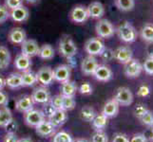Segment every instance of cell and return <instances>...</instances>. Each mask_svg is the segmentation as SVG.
Listing matches in <instances>:
<instances>
[{"label": "cell", "instance_id": "1", "mask_svg": "<svg viewBox=\"0 0 153 142\" xmlns=\"http://www.w3.org/2000/svg\"><path fill=\"white\" fill-rule=\"evenodd\" d=\"M77 46L73 39L70 35L64 34L60 38L59 44H58V52L61 56L67 59H71L77 54Z\"/></svg>", "mask_w": 153, "mask_h": 142}, {"label": "cell", "instance_id": "2", "mask_svg": "<svg viewBox=\"0 0 153 142\" xmlns=\"http://www.w3.org/2000/svg\"><path fill=\"white\" fill-rule=\"evenodd\" d=\"M116 32H117L118 37L121 41L128 44L135 42L137 39V35H138L136 29L128 21H125L122 24H120L118 28L116 29Z\"/></svg>", "mask_w": 153, "mask_h": 142}, {"label": "cell", "instance_id": "3", "mask_svg": "<svg viewBox=\"0 0 153 142\" xmlns=\"http://www.w3.org/2000/svg\"><path fill=\"white\" fill-rule=\"evenodd\" d=\"M95 31L97 37L101 39H109L116 32V29L109 20L99 19L95 25Z\"/></svg>", "mask_w": 153, "mask_h": 142}, {"label": "cell", "instance_id": "4", "mask_svg": "<svg viewBox=\"0 0 153 142\" xmlns=\"http://www.w3.org/2000/svg\"><path fill=\"white\" fill-rule=\"evenodd\" d=\"M105 49L104 41L99 37H94L88 39L85 44V50L88 55L100 56Z\"/></svg>", "mask_w": 153, "mask_h": 142}, {"label": "cell", "instance_id": "5", "mask_svg": "<svg viewBox=\"0 0 153 142\" xmlns=\"http://www.w3.org/2000/svg\"><path fill=\"white\" fill-rule=\"evenodd\" d=\"M113 99L118 102L120 106H129L130 104H132L134 97L129 88L122 86L116 90Z\"/></svg>", "mask_w": 153, "mask_h": 142}, {"label": "cell", "instance_id": "6", "mask_svg": "<svg viewBox=\"0 0 153 142\" xmlns=\"http://www.w3.org/2000/svg\"><path fill=\"white\" fill-rule=\"evenodd\" d=\"M70 19L71 22L75 24H84L89 18L88 9L83 5H76L70 12Z\"/></svg>", "mask_w": 153, "mask_h": 142}, {"label": "cell", "instance_id": "7", "mask_svg": "<svg viewBox=\"0 0 153 142\" xmlns=\"http://www.w3.org/2000/svg\"><path fill=\"white\" fill-rule=\"evenodd\" d=\"M24 120L25 123L30 127H36L39 125L41 122H43L46 120L45 115L42 112V110H37V109H30V111L26 112L24 114Z\"/></svg>", "mask_w": 153, "mask_h": 142}, {"label": "cell", "instance_id": "8", "mask_svg": "<svg viewBox=\"0 0 153 142\" xmlns=\"http://www.w3.org/2000/svg\"><path fill=\"white\" fill-rule=\"evenodd\" d=\"M143 71V65L141 64L139 60L131 59L128 63H126L124 67L125 75L129 79H134L141 75Z\"/></svg>", "mask_w": 153, "mask_h": 142}, {"label": "cell", "instance_id": "9", "mask_svg": "<svg viewBox=\"0 0 153 142\" xmlns=\"http://www.w3.org/2000/svg\"><path fill=\"white\" fill-rule=\"evenodd\" d=\"M133 58V51L129 46H121L114 50V59L120 64L126 65Z\"/></svg>", "mask_w": 153, "mask_h": 142}, {"label": "cell", "instance_id": "10", "mask_svg": "<svg viewBox=\"0 0 153 142\" xmlns=\"http://www.w3.org/2000/svg\"><path fill=\"white\" fill-rule=\"evenodd\" d=\"M99 65L95 56L88 55L82 60L81 63V71L86 76H93L97 66Z\"/></svg>", "mask_w": 153, "mask_h": 142}, {"label": "cell", "instance_id": "11", "mask_svg": "<svg viewBox=\"0 0 153 142\" xmlns=\"http://www.w3.org/2000/svg\"><path fill=\"white\" fill-rule=\"evenodd\" d=\"M53 70V80L58 82H65L71 79V67L68 65H59Z\"/></svg>", "mask_w": 153, "mask_h": 142}, {"label": "cell", "instance_id": "12", "mask_svg": "<svg viewBox=\"0 0 153 142\" xmlns=\"http://www.w3.org/2000/svg\"><path fill=\"white\" fill-rule=\"evenodd\" d=\"M37 82L41 83L43 86H48L53 82V70L50 66H43L36 72Z\"/></svg>", "mask_w": 153, "mask_h": 142}, {"label": "cell", "instance_id": "13", "mask_svg": "<svg viewBox=\"0 0 153 142\" xmlns=\"http://www.w3.org/2000/svg\"><path fill=\"white\" fill-rule=\"evenodd\" d=\"M20 46H21V53H23L24 55L30 58H33L38 55L40 46L35 40L26 39Z\"/></svg>", "mask_w": 153, "mask_h": 142}, {"label": "cell", "instance_id": "14", "mask_svg": "<svg viewBox=\"0 0 153 142\" xmlns=\"http://www.w3.org/2000/svg\"><path fill=\"white\" fill-rule=\"evenodd\" d=\"M31 99H33V103L37 104H45L51 101V93L48 88L45 86H40L35 88L33 94H31Z\"/></svg>", "mask_w": 153, "mask_h": 142}, {"label": "cell", "instance_id": "15", "mask_svg": "<svg viewBox=\"0 0 153 142\" xmlns=\"http://www.w3.org/2000/svg\"><path fill=\"white\" fill-rule=\"evenodd\" d=\"M30 16V12L28 8L25 6H20L15 9L10 10V18L12 19L13 22L16 23H23L26 22Z\"/></svg>", "mask_w": 153, "mask_h": 142}, {"label": "cell", "instance_id": "16", "mask_svg": "<svg viewBox=\"0 0 153 142\" xmlns=\"http://www.w3.org/2000/svg\"><path fill=\"white\" fill-rule=\"evenodd\" d=\"M94 78L99 82H107L112 79L113 73L111 68L107 65H99L93 74Z\"/></svg>", "mask_w": 153, "mask_h": 142}, {"label": "cell", "instance_id": "17", "mask_svg": "<svg viewBox=\"0 0 153 142\" xmlns=\"http://www.w3.org/2000/svg\"><path fill=\"white\" fill-rule=\"evenodd\" d=\"M8 39L13 45H21L27 39V33L22 28H13L8 34Z\"/></svg>", "mask_w": 153, "mask_h": 142}, {"label": "cell", "instance_id": "18", "mask_svg": "<svg viewBox=\"0 0 153 142\" xmlns=\"http://www.w3.org/2000/svg\"><path fill=\"white\" fill-rule=\"evenodd\" d=\"M88 16L92 19H101L105 15V7L99 1H93L87 7Z\"/></svg>", "mask_w": 153, "mask_h": 142}, {"label": "cell", "instance_id": "19", "mask_svg": "<svg viewBox=\"0 0 153 142\" xmlns=\"http://www.w3.org/2000/svg\"><path fill=\"white\" fill-rule=\"evenodd\" d=\"M56 128L52 125L49 120H44L39 125L35 127V132L42 138H50L55 134Z\"/></svg>", "mask_w": 153, "mask_h": 142}, {"label": "cell", "instance_id": "20", "mask_svg": "<svg viewBox=\"0 0 153 142\" xmlns=\"http://www.w3.org/2000/svg\"><path fill=\"white\" fill-rule=\"evenodd\" d=\"M68 120V114L63 109H56V111L49 118V121L54 126L55 128L61 127Z\"/></svg>", "mask_w": 153, "mask_h": 142}, {"label": "cell", "instance_id": "21", "mask_svg": "<svg viewBox=\"0 0 153 142\" xmlns=\"http://www.w3.org/2000/svg\"><path fill=\"white\" fill-rule=\"evenodd\" d=\"M33 104L34 103L31 97L26 95V96H22L21 98H19L16 101V102H15V109L18 112L25 114L26 112H28L30 109L33 108Z\"/></svg>", "mask_w": 153, "mask_h": 142}, {"label": "cell", "instance_id": "22", "mask_svg": "<svg viewBox=\"0 0 153 142\" xmlns=\"http://www.w3.org/2000/svg\"><path fill=\"white\" fill-rule=\"evenodd\" d=\"M119 108L120 105L118 104V102L114 99H111L105 103L102 110V114H104L108 118H115L119 113Z\"/></svg>", "mask_w": 153, "mask_h": 142}, {"label": "cell", "instance_id": "23", "mask_svg": "<svg viewBox=\"0 0 153 142\" xmlns=\"http://www.w3.org/2000/svg\"><path fill=\"white\" fill-rule=\"evenodd\" d=\"M14 66L19 71H28L31 67V60L30 58L24 55L23 53L18 54L14 59Z\"/></svg>", "mask_w": 153, "mask_h": 142}, {"label": "cell", "instance_id": "24", "mask_svg": "<svg viewBox=\"0 0 153 142\" xmlns=\"http://www.w3.org/2000/svg\"><path fill=\"white\" fill-rule=\"evenodd\" d=\"M6 86L10 89H18L22 86V77L18 72H13L6 78Z\"/></svg>", "mask_w": 153, "mask_h": 142}, {"label": "cell", "instance_id": "25", "mask_svg": "<svg viewBox=\"0 0 153 142\" xmlns=\"http://www.w3.org/2000/svg\"><path fill=\"white\" fill-rule=\"evenodd\" d=\"M78 90V87L75 82H72L68 80L62 83L61 85V95L67 97H74L76 92Z\"/></svg>", "mask_w": 153, "mask_h": 142}, {"label": "cell", "instance_id": "26", "mask_svg": "<svg viewBox=\"0 0 153 142\" xmlns=\"http://www.w3.org/2000/svg\"><path fill=\"white\" fill-rule=\"evenodd\" d=\"M10 53L8 47L0 46V70H5L10 64Z\"/></svg>", "mask_w": 153, "mask_h": 142}, {"label": "cell", "instance_id": "27", "mask_svg": "<svg viewBox=\"0 0 153 142\" xmlns=\"http://www.w3.org/2000/svg\"><path fill=\"white\" fill-rule=\"evenodd\" d=\"M13 120V113L10 108H8L7 106H4L0 109V128H5Z\"/></svg>", "mask_w": 153, "mask_h": 142}, {"label": "cell", "instance_id": "28", "mask_svg": "<svg viewBox=\"0 0 153 142\" xmlns=\"http://www.w3.org/2000/svg\"><path fill=\"white\" fill-rule=\"evenodd\" d=\"M22 77V86L23 87H30L34 85L37 82V79H36V73L31 71L30 69L28 71H25L21 74Z\"/></svg>", "mask_w": 153, "mask_h": 142}, {"label": "cell", "instance_id": "29", "mask_svg": "<svg viewBox=\"0 0 153 142\" xmlns=\"http://www.w3.org/2000/svg\"><path fill=\"white\" fill-rule=\"evenodd\" d=\"M54 49L50 44H45L40 46L38 56L43 60H51L54 57Z\"/></svg>", "mask_w": 153, "mask_h": 142}, {"label": "cell", "instance_id": "30", "mask_svg": "<svg viewBox=\"0 0 153 142\" xmlns=\"http://www.w3.org/2000/svg\"><path fill=\"white\" fill-rule=\"evenodd\" d=\"M108 118L104 114H96L95 118L92 120V126L96 131H103L108 125Z\"/></svg>", "mask_w": 153, "mask_h": 142}, {"label": "cell", "instance_id": "31", "mask_svg": "<svg viewBox=\"0 0 153 142\" xmlns=\"http://www.w3.org/2000/svg\"><path fill=\"white\" fill-rule=\"evenodd\" d=\"M140 35L142 39L149 44H153V25L146 24L141 29Z\"/></svg>", "mask_w": 153, "mask_h": 142}, {"label": "cell", "instance_id": "32", "mask_svg": "<svg viewBox=\"0 0 153 142\" xmlns=\"http://www.w3.org/2000/svg\"><path fill=\"white\" fill-rule=\"evenodd\" d=\"M115 6L121 12H130L135 7V0H114Z\"/></svg>", "mask_w": 153, "mask_h": 142}, {"label": "cell", "instance_id": "33", "mask_svg": "<svg viewBox=\"0 0 153 142\" xmlns=\"http://www.w3.org/2000/svg\"><path fill=\"white\" fill-rule=\"evenodd\" d=\"M80 116H81V118L84 120V121L86 122H91L93 118H95L96 116V112L95 110H94L91 106H84L82 109H81V113H80Z\"/></svg>", "mask_w": 153, "mask_h": 142}, {"label": "cell", "instance_id": "34", "mask_svg": "<svg viewBox=\"0 0 153 142\" xmlns=\"http://www.w3.org/2000/svg\"><path fill=\"white\" fill-rule=\"evenodd\" d=\"M75 106H76V102L74 99V97L63 96V102H62V109L63 110H65L66 112L71 111V110L75 108Z\"/></svg>", "mask_w": 153, "mask_h": 142}, {"label": "cell", "instance_id": "35", "mask_svg": "<svg viewBox=\"0 0 153 142\" xmlns=\"http://www.w3.org/2000/svg\"><path fill=\"white\" fill-rule=\"evenodd\" d=\"M73 139L71 135L66 131H60V132L55 133L53 135V139L52 142H72Z\"/></svg>", "mask_w": 153, "mask_h": 142}, {"label": "cell", "instance_id": "36", "mask_svg": "<svg viewBox=\"0 0 153 142\" xmlns=\"http://www.w3.org/2000/svg\"><path fill=\"white\" fill-rule=\"evenodd\" d=\"M143 70L149 75H153V54L147 56L143 64Z\"/></svg>", "mask_w": 153, "mask_h": 142}, {"label": "cell", "instance_id": "37", "mask_svg": "<svg viewBox=\"0 0 153 142\" xmlns=\"http://www.w3.org/2000/svg\"><path fill=\"white\" fill-rule=\"evenodd\" d=\"M91 142H108V135L104 131H96L91 136Z\"/></svg>", "mask_w": 153, "mask_h": 142}, {"label": "cell", "instance_id": "38", "mask_svg": "<svg viewBox=\"0 0 153 142\" xmlns=\"http://www.w3.org/2000/svg\"><path fill=\"white\" fill-rule=\"evenodd\" d=\"M101 59L105 62V63H108V62H111L112 60H114V50L111 49H108L105 47L104 49V51L100 55Z\"/></svg>", "mask_w": 153, "mask_h": 142}, {"label": "cell", "instance_id": "39", "mask_svg": "<svg viewBox=\"0 0 153 142\" xmlns=\"http://www.w3.org/2000/svg\"><path fill=\"white\" fill-rule=\"evenodd\" d=\"M141 122L147 127H152L153 125V113L149 110H147V112L140 118Z\"/></svg>", "mask_w": 153, "mask_h": 142}, {"label": "cell", "instance_id": "40", "mask_svg": "<svg viewBox=\"0 0 153 142\" xmlns=\"http://www.w3.org/2000/svg\"><path fill=\"white\" fill-rule=\"evenodd\" d=\"M10 18V10L5 5L0 4V24H2Z\"/></svg>", "mask_w": 153, "mask_h": 142}, {"label": "cell", "instance_id": "41", "mask_svg": "<svg viewBox=\"0 0 153 142\" xmlns=\"http://www.w3.org/2000/svg\"><path fill=\"white\" fill-rule=\"evenodd\" d=\"M151 90H150V87L147 85H142L138 90H137V96L141 97V98H146L147 96H149Z\"/></svg>", "mask_w": 153, "mask_h": 142}, {"label": "cell", "instance_id": "42", "mask_svg": "<svg viewBox=\"0 0 153 142\" xmlns=\"http://www.w3.org/2000/svg\"><path fill=\"white\" fill-rule=\"evenodd\" d=\"M4 5L9 10H13L23 5V0H4Z\"/></svg>", "mask_w": 153, "mask_h": 142}, {"label": "cell", "instance_id": "43", "mask_svg": "<svg viewBox=\"0 0 153 142\" xmlns=\"http://www.w3.org/2000/svg\"><path fill=\"white\" fill-rule=\"evenodd\" d=\"M43 105H44V107H43V110H42V112H43V114L45 115V117L49 118L56 111V109L53 107V105H52L50 102L43 104Z\"/></svg>", "mask_w": 153, "mask_h": 142}, {"label": "cell", "instance_id": "44", "mask_svg": "<svg viewBox=\"0 0 153 142\" xmlns=\"http://www.w3.org/2000/svg\"><path fill=\"white\" fill-rule=\"evenodd\" d=\"M62 102H63V96L60 95H55L53 98H51L50 102L53 105L55 109H62Z\"/></svg>", "mask_w": 153, "mask_h": 142}, {"label": "cell", "instance_id": "45", "mask_svg": "<svg viewBox=\"0 0 153 142\" xmlns=\"http://www.w3.org/2000/svg\"><path fill=\"white\" fill-rule=\"evenodd\" d=\"M147 110H149V109H147L144 104H138V105H136V107L134 109V115H135V117L138 118L140 119L147 112Z\"/></svg>", "mask_w": 153, "mask_h": 142}, {"label": "cell", "instance_id": "46", "mask_svg": "<svg viewBox=\"0 0 153 142\" xmlns=\"http://www.w3.org/2000/svg\"><path fill=\"white\" fill-rule=\"evenodd\" d=\"M79 92L82 95H91L92 93V86L89 82H84L79 87Z\"/></svg>", "mask_w": 153, "mask_h": 142}, {"label": "cell", "instance_id": "47", "mask_svg": "<svg viewBox=\"0 0 153 142\" xmlns=\"http://www.w3.org/2000/svg\"><path fill=\"white\" fill-rule=\"evenodd\" d=\"M129 142H147V138L144 134H136L129 139Z\"/></svg>", "mask_w": 153, "mask_h": 142}, {"label": "cell", "instance_id": "48", "mask_svg": "<svg viewBox=\"0 0 153 142\" xmlns=\"http://www.w3.org/2000/svg\"><path fill=\"white\" fill-rule=\"evenodd\" d=\"M9 103V97L8 95L5 93L4 91L0 90V106L4 107V106H7Z\"/></svg>", "mask_w": 153, "mask_h": 142}, {"label": "cell", "instance_id": "49", "mask_svg": "<svg viewBox=\"0 0 153 142\" xmlns=\"http://www.w3.org/2000/svg\"><path fill=\"white\" fill-rule=\"evenodd\" d=\"M112 142H129V138L125 134H117L114 135Z\"/></svg>", "mask_w": 153, "mask_h": 142}, {"label": "cell", "instance_id": "50", "mask_svg": "<svg viewBox=\"0 0 153 142\" xmlns=\"http://www.w3.org/2000/svg\"><path fill=\"white\" fill-rule=\"evenodd\" d=\"M3 142H18V138L15 133H7Z\"/></svg>", "mask_w": 153, "mask_h": 142}, {"label": "cell", "instance_id": "51", "mask_svg": "<svg viewBox=\"0 0 153 142\" xmlns=\"http://www.w3.org/2000/svg\"><path fill=\"white\" fill-rule=\"evenodd\" d=\"M5 129H6L7 133H15V131L17 130V124L14 122V120H13L12 122L9 123L6 127H5Z\"/></svg>", "mask_w": 153, "mask_h": 142}, {"label": "cell", "instance_id": "52", "mask_svg": "<svg viewBox=\"0 0 153 142\" xmlns=\"http://www.w3.org/2000/svg\"><path fill=\"white\" fill-rule=\"evenodd\" d=\"M5 87H6V79L0 75V90H3Z\"/></svg>", "mask_w": 153, "mask_h": 142}, {"label": "cell", "instance_id": "53", "mask_svg": "<svg viewBox=\"0 0 153 142\" xmlns=\"http://www.w3.org/2000/svg\"><path fill=\"white\" fill-rule=\"evenodd\" d=\"M23 2L27 3L29 5H36L40 2V0H23Z\"/></svg>", "mask_w": 153, "mask_h": 142}, {"label": "cell", "instance_id": "54", "mask_svg": "<svg viewBox=\"0 0 153 142\" xmlns=\"http://www.w3.org/2000/svg\"><path fill=\"white\" fill-rule=\"evenodd\" d=\"M18 142H33V141L30 138H23L21 139H18Z\"/></svg>", "mask_w": 153, "mask_h": 142}, {"label": "cell", "instance_id": "55", "mask_svg": "<svg viewBox=\"0 0 153 142\" xmlns=\"http://www.w3.org/2000/svg\"><path fill=\"white\" fill-rule=\"evenodd\" d=\"M72 142H89V141L88 139H85V138H78V139L73 140Z\"/></svg>", "mask_w": 153, "mask_h": 142}, {"label": "cell", "instance_id": "56", "mask_svg": "<svg viewBox=\"0 0 153 142\" xmlns=\"http://www.w3.org/2000/svg\"><path fill=\"white\" fill-rule=\"evenodd\" d=\"M151 141L153 142V132H152V136H151Z\"/></svg>", "mask_w": 153, "mask_h": 142}, {"label": "cell", "instance_id": "57", "mask_svg": "<svg viewBox=\"0 0 153 142\" xmlns=\"http://www.w3.org/2000/svg\"><path fill=\"white\" fill-rule=\"evenodd\" d=\"M151 128H152L151 130H152V132H153V125H152V127H151Z\"/></svg>", "mask_w": 153, "mask_h": 142}]
</instances>
